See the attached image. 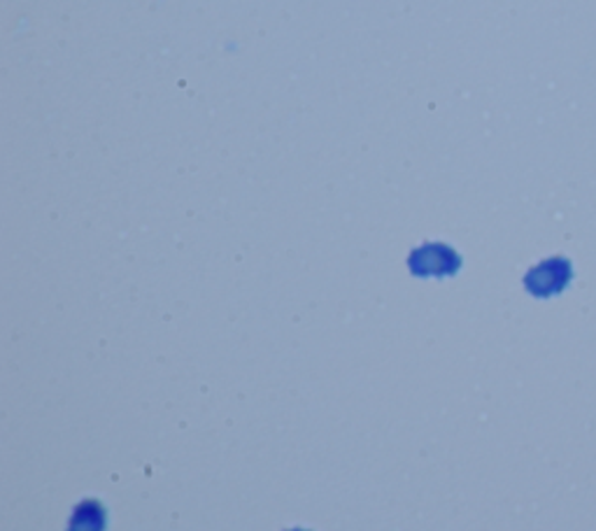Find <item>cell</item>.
I'll return each mask as SVG.
<instances>
[{
	"label": "cell",
	"instance_id": "cell-1",
	"mask_svg": "<svg viewBox=\"0 0 596 531\" xmlns=\"http://www.w3.org/2000/svg\"><path fill=\"white\" fill-rule=\"evenodd\" d=\"M574 278V269H570V261L564 257H553L548 261L538 263L536 269L529 271L527 275V289L536 297H553L559 294L562 289Z\"/></svg>",
	"mask_w": 596,
	"mask_h": 531
},
{
	"label": "cell",
	"instance_id": "cell-2",
	"mask_svg": "<svg viewBox=\"0 0 596 531\" xmlns=\"http://www.w3.org/2000/svg\"><path fill=\"white\" fill-rule=\"evenodd\" d=\"M459 257L445 246H425L410 257V269L417 275H450L459 269Z\"/></svg>",
	"mask_w": 596,
	"mask_h": 531
},
{
	"label": "cell",
	"instance_id": "cell-3",
	"mask_svg": "<svg viewBox=\"0 0 596 531\" xmlns=\"http://www.w3.org/2000/svg\"><path fill=\"white\" fill-rule=\"evenodd\" d=\"M68 531H106V509L101 501L85 499L70 518Z\"/></svg>",
	"mask_w": 596,
	"mask_h": 531
},
{
	"label": "cell",
	"instance_id": "cell-4",
	"mask_svg": "<svg viewBox=\"0 0 596 531\" xmlns=\"http://www.w3.org/2000/svg\"><path fill=\"white\" fill-rule=\"evenodd\" d=\"M289 531H306V529H289Z\"/></svg>",
	"mask_w": 596,
	"mask_h": 531
}]
</instances>
